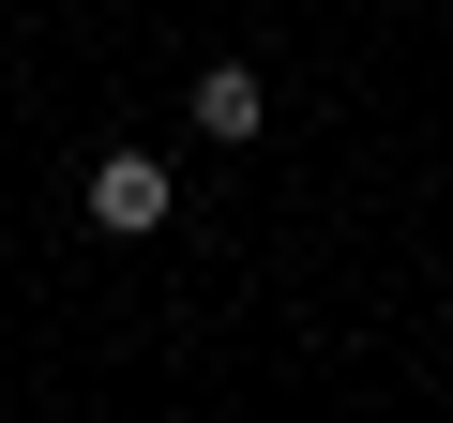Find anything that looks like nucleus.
Instances as JSON below:
<instances>
[{
  "label": "nucleus",
  "mask_w": 453,
  "mask_h": 423,
  "mask_svg": "<svg viewBox=\"0 0 453 423\" xmlns=\"http://www.w3.org/2000/svg\"><path fill=\"white\" fill-rule=\"evenodd\" d=\"M166 212H181V196H166L151 151H106V166H91V227H106V242H151Z\"/></svg>",
  "instance_id": "f257e3e1"
},
{
  "label": "nucleus",
  "mask_w": 453,
  "mask_h": 423,
  "mask_svg": "<svg viewBox=\"0 0 453 423\" xmlns=\"http://www.w3.org/2000/svg\"><path fill=\"white\" fill-rule=\"evenodd\" d=\"M257 121H273V91H257L242 61H211V76H196V136H211V151H242Z\"/></svg>",
  "instance_id": "f03ea898"
}]
</instances>
